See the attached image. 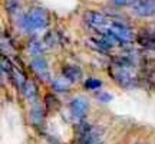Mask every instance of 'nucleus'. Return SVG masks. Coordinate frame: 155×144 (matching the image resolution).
Wrapping results in <instances>:
<instances>
[{
	"instance_id": "20e7f679",
	"label": "nucleus",
	"mask_w": 155,
	"mask_h": 144,
	"mask_svg": "<svg viewBox=\"0 0 155 144\" xmlns=\"http://www.w3.org/2000/svg\"><path fill=\"white\" fill-rule=\"evenodd\" d=\"M85 20L88 23L91 28H94L96 32H102L108 28V17L101 13V12H95V10H89L85 13Z\"/></svg>"
},
{
	"instance_id": "6ab92c4d",
	"label": "nucleus",
	"mask_w": 155,
	"mask_h": 144,
	"mask_svg": "<svg viewBox=\"0 0 155 144\" xmlns=\"http://www.w3.org/2000/svg\"><path fill=\"white\" fill-rule=\"evenodd\" d=\"M96 98H98L101 102H105V104H106V102L112 101V98H114V97H112L109 92H98V94H96Z\"/></svg>"
},
{
	"instance_id": "9d476101",
	"label": "nucleus",
	"mask_w": 155,
	"mask_h": 144,
	"mask_svg": "<svg viewBox=\"0 0 155 144\" xmlns=\"http://www.w3.org/2000/svg\"><path fill=\"white\" fill-rule=\"evenodd\" d=\"M71 81L68 79V78H56V79H53L52 81V88L55 89V92H65V91H68L69 89V87H71Z\"/></svg>"
},
{
	"instance_id": "423d86ee",
	"label": "nucleus",
	"mask_w": 155,
	"mask_h": 144,
	"mask_svg": "<svg viewBox=\"0 0 155 144\" xmlns=\"http://www.w3.org/2000/svg\"><path fill=\"white\" fill-rule=\"evenodd\" d=\"M30 68L33 69V72L38 75L42 81L45 82H50V72H49V67H48V62L45 58L42 56H35L32 62H30Z\"/></svg>"
},
{
	"instance_id": "1a4fd4ad",
	"label": "nucleus",
	"mask_w": 155,
	"mask_h": 144,
	"mask_svg": "<svg viewBox=\"0 0 155 144\" xmlns=\"http://www.w3.org/2000/svg\"><path fill=\"white\" fill-rule=\"evenodd\" d=\"M30 120L35 125H40L43 122V108L40 107V104H35L30 110Z\"/></svg>"
},
{
	"instance_id": "2eb2a0df",
	"label": "nucleus",
	"mask_w": 155,
	"mask_h": 144,
	"mask_svg": "<svg viewBox=\"0 0 155 144\" xmlns=\"http://www.w3.org/2000/svg\"><path fill=\"white\" fill-rule=\"evenodd\" d=\"M45 107L48 110H56L59 107V101L56 100L53 94H48L45 97Z\"/></svg>"
},
{
	"instance_id": "f03ea898",
	"label": "nucleus",
	"mask_w": 155,
	"mask_h": 144,
	"mask_svg": "<svg viewBox=\"0 0 155 144\" xmlns=\"http://www.w3.org/2000/svg\"><path fill=\"white\" fill-rule=\"evenodd\" d=\"M109 74L115 79V82L118 85H121L122 88H132L134 85H135V78H134V75L131 74L128 67L118 65V63L114 62V65L109 69Z\"/></svg>"
},
{
	"instance_id": "f3484780",
	"label": "nucleus",
	"mask_w": 155,
	"mask_h": 144,
	"mask_svg": "<svg viewBox=\"0 0 155 144\" xmlns=\"http://www.w3.org/2000/svg\"><path fill=\"white\" fill-rule=\"evenodd\" d=\"M85 87L88 89H98L102 87V81L98 78H89L85 81Z\"/></svg>"
},
{
	"instance_id": "f257e3e1",
	"label": "nucleus",
	"mask_w": 155,
	"mask_h": 144,
	"mask_svg": "<svg viewBox=\"0 0 155 144\" xmlns=\"http://www.w3.org/2000/svg\"><path fill=\"white\" fill-rule=\"evenodd\" d=\"M19 26L29 33H33L38 30H42L48 26V15L43 9H32L26 15H23Z\"/></svg>"
},
{
	"instance_id": "39448f33",
	"label": "nucleus",
	"mask_w": 155,
	"mask_h": 144,
	"mask_svg": "<svg viewBox=\"0 0 155 144\" xmlns=\"http://www.w3.org/2000/svg\"><path fill=\"white\" fill-rule=\"evenodd\" d=\"M69 110H71V114H72L73 118L81 121V120L85 118V115H86V112L89 110L88 100L85 97H75L69 102Z\"/></svg>"
},
{
	"instance_id": "ddd939ff",
	"label": "nucleus",
	"mask_w": 155,
	"mask_h": 144,
	"mask_svg": "<svg viewBox=\"0 0 155 144\" xmlns=\"http://www.w3.org/2000/svg\"><path fill=\"white\" fill-rule=\"evenodd\" d=\"M10 78L17 84V87H20V88H23V87H25V84H26V78H25V75H23V72L22 71H17L16 68L13 69Z\"/></svg>"
},
{
	"instance_id": "0eeeda50",
	"label": "nucleus",
	"mask_w": 155,
	"mask_h": 144,
	"mask_svg": "<svg viewBox=\"0 0 155 144\" xmlns=\"http://www.w3.org/2000/svg\"><path fill=\"white\" fill-rule=\"evenodd\" d=\"M132 12L138 17L155 16V0H138L132 6Z\"/></svg>"
},
{
	"instance_id": "dca6fc26",
	"label": "nucleus",
	"mask_w": 155,
	"mask_h": 144,
	"mask_svg": "<svg viewBox=\"0 0 155 144\" xmlns=\"http://www.w3.org/2000/svg\"><path fill=\"white\" fill-rule=\"evenodd\" d=\"M13 69H15V68L12 67L10 61H9L6 56H3V58H2V72H3V75H5V74H7L9 77H12V72H13Z\"/></svg>"
},
{
	"instance_id": "4468645a",
	"label": "nucleus",
	"mask_w": 155,
	"mask_h": 144,
	"mask_svg": "<svg viewBox=\"0 0 155 144\" xmlns=\"http://www.w3.org/2000/svg\"><path fill=\"white\" fill-rule=\"evenodd\" d=\"M6 10L10 15H16L20 10V0H6Z\"/></svg>"
},
{
	"instance_id": "7ed1b4c3",
	"label": "nucleus",
	"mask_w": 155,
	"mask_h": 144,
	"mask_svg": "<svg viewBox=\"0 0 155 144\" xmlns=\"http://www.w3.org/2000/svg\"><path fill=\"white\" fill-rule=\"evenodd\" d=\"M106 29L115 35L116 38L121 40L122 45L132 43V42H134V32L128 28L127 25H124V23L111 22L109 25H108V28H106Z\"/></svg>"
},
{
	"instance_id": "6e6552de",
	"label": "nucleus",
	"mask_w": 155,
	"mask_h": 144,
	"mask_svg": "<svg viewBox=\"0 0 155 144\" xmlns=\"http://www.w3.org/2000/svg\"><path fill=\"white\" fill-rule=\"evenodd\" d=\"M63 77L68 78L71 82H76L82 78V71L78 67H72V65H66L63 68Z\"/></svg>"
},
{
	"instance_id": "a211bd4d",
	"label": "nucleus",
	"mask_w": 155,
	"mask_h": 144,
	"mask_svg": "<svg viewBox=\"0 0 155 144\" xmlns=\"http://www.w3.org/2000/svg\"><path fill=\"white\" fill-rule=\"evenodd\" d=\"M138 0H112V3L116 7H127V6H134Z\"/></svg>"
},
{
	"instance_id": "9b49d317",
	"label": "nucleus",
	"mask_w": 155,
	"mask_h": 144,
	"mask_svg": "<svg viewBox=\"0 0 155 144\" xmlns=\"http://www.w3.org/2000/svg\"><path fill=\"white\" fill-rule=\"evenodd\" d=\"M22 92L23 95L28 98V100H35L36 98V95H38V88H36V85H35V82H32V81H26V84H25V87L22 88Z\"/></svg>"
},
{
	"instance_id": "f8f14e48",
	"label": "nucleus",
	"mask_w": 155,
	"mask_h": 144,
	"mask_svg": "<svg viewBox=\"0 0 155 144\" xmlns=\"http://www.w3.org/2000/svg\"><path fill=\"white\" fill-rule=\"evenodd\" d=\"M28 50L30 55L33 56H39L40 53H42V50H43V48H42V43L39 42V40H36V39H33L30 43H29L28 46Z\"/></svg>"
}]
</instances>
